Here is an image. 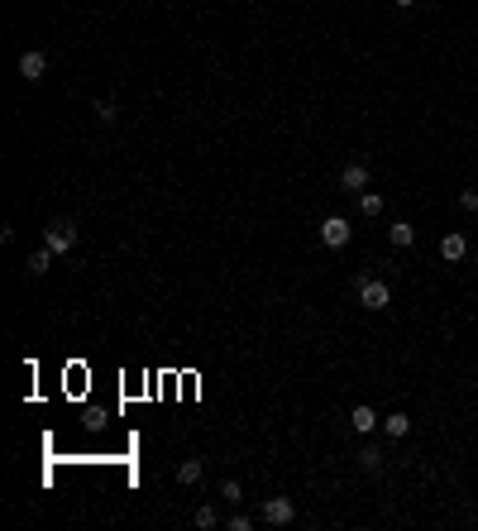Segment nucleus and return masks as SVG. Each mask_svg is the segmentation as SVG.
I'll return each mask as SVG.
<instances>
[{
  "mask_svg": "<svg viewBox=\"0 0 478 531\" xmlns=\"http://www.w3.org/2000/svg\"><path fill=\"white\" fill-rule=\"evenodd\" d=\"M382 206H387L382 192H359V211H364V216H382Z\"/></svg>",
  "mask_w": 478,
  "mask_h": 531,
  "instance_id": "obj_16",
  "label": "nucleus"
},
{
  "mask_svg": "<svg viewBox=\"0 0 478 531\" xmlns=\"http://www.w3.org/2000/svg\"><path fill=\"white\" fill-rule=\"evenodd\" d=\"M115 115H120V106H115V101H106V96L96 101V120H101V125H111Z\"/></svg>",
  "mask_w": 478,
  "mask_h": 531,
  "instance_id": "obj_17",
  "label": "nucleus"
},
{
  "mask_svg": "<svg viewBox=\"0 0 478 531\" xmlns=\"http://www.w3.org/2000/svg\"><path fill=\"white\" fill-rule=\"evenodd\" d=\"M459 206L464 211H478V192H474V187H464V192H459Z\"/></svg>",
  "mask_w": 478,
  "mask_h": 531,
  "instance_id": "obj_19",
  "label": "nucleus"
},
{
  "mask_svg": "<svg viewBox=\"0 0 478 531\" xmlns=\"http://www.w3.org/2000/svg\"><path fill=\"white\" fill-rule=\"evenodd\" d=\"M354 460H359V469H364V474H378V469H382V450H378V445H364Z\"/></svg>",
  "mask_w": 478,
  "mask_h": 531,
  "instance_id": "obj_13",
  "label": "nucleus"
},
{
  "mask_svg": "<svg viewBox=\"0 0 478 531\" xmlns=\"http://www.w3.org/2000/svg\"><path fill=\"white\" fill-rule=\"evenodd\" d=\"M225 531H254V517H249V512H235L230 522H225Z\"/></svg>",
  "mask_w": 478,
  "mask_h": 531,
  "instance_id": "obj_18",
  "label": "nucleus"
},
{
  "mask_svg": "<svg viewBox=\"0 0 478 531\" xmlns=\"http://www.w3.org/2000/svg\"><path fill=\"white\" fill-rule=\"evenodd\" d=\"M19 77L29 81V86H34V81H44L48 77V53L44 49H24V53H19Z\"/></svg>",
  "mask_w": 478,
  "mask_h": 531,
  "instance_id": "obj_5",
  "label": "nucleus"
},
{
  "mask_svg": "<svg viewBox=\"0 0 478 531\" xmlns=\"http://www.w3.org/2000/svg\"><path fill=\"white\" fill-rule=\"evenodd\" d=\"M191 522H196V527H201V531H215V527H220V507H210V502H201Z\"/></svg>",
  "mask_w": 478,
  "mask_h": 531,
  "instance_id": "obj_14",
  "label": "nucleus"
},
{
  "mask_svg": "<svg viewBox=\"0 0 478 531\" xmlns=\"http://www.w3.org/2000/svg\"><path fill=\"white\" fill-rule=\"evenodd\" d=\"M387 240L397 244V249H412V244H416V230H412V221H392V226H387Z\"/></svg>",
  "mask_w": 478,
  "mask_h": 531,
  "instance_id": "obj_9",
  "label": "nucleus"
},
{
  "mask_svg": "<svg viewBox=\"0 0 478 531\" xmlns=\"http://www.w3.org/2000/svg\"><path fill=\"white\" fill-rule=\"evenodd\" d=\"M354 292H359V302L368 306V311H387V306H392V288H387V283H382V278H354Z\"/></svg>",
  "mask_w": 478,
  "mask_h": 531,
  "instance_id": "obj_1",
  "label": "nucleus"
},
{
  "mask_svg": "<svg viewBox=\"0 0 478 531\" xmlns=\"http://www.w3.org/2000/svg\"><path fill=\"white\" fill-rule=\"evenodd\" d=\"M350 240H354V230H350L345 216H325V221H320V244H325V249H345Z\"/></svg>",
  "mask_w": 478,
  "mask_h": 531,
  "instance_id": "obj_3",
  "label": "nucleus"
},
{
  "mask_svg": "<svg viewBox=\"0 0 478 531\" xmlns=\"http://www.w3.org/2000/svg\"><path fill=\"white\" fill-rule=\"evenodd\" d=\"M44 244L53 254H72V249H77V226H72V221H53V226L44 230Z\"/></svg>",
  "mask_w": 478,
  "mask_h": 531,
  "instance_id": "obj_2",
  "label": "nucleus"
},
{
  "mask_svg": "<svg viewBox=\"0 0 478 531\" xmlns=\"http://www.w3.org/2000/svg\"><path fill=\"white\" fill-rule=\"evenodd\" d=\"M258 517H263L268 527H287V522H297V502L292 498H263Z\"/></svg>",
  "mask_w": 478,
  "mask_h": 531,
  "instance_id": "obj_4",
  "label": "nucleus"
},
{
  "mask_svg": "<svg viewBox=\"0 0 478 531\" xmlns=\"http://www.w3.org/2000/svg\"><path fill=\"white\" fill-rule=\"evenodd\" d=\"M201 474H206V465H201V460H182V465H177V483H201Z\"/></svg>",
  "mask_w": 478,
  "mask_h": 531,
  "instance_id": "obj_12",
  "label": "nucleus"
},
{
  "mask_svg": "<svg viewBox=\"0 0 478 531\" xmlns=\"http://www.w3.org/2000/svg\"><path fill=\"white\" fill-rule=\"evenodd\" d=\"M53 258H58V254H53L48 244H44V249H34V254H29V263H24V268H29V278H44L48 268H53Z\"/></svg>",
  "mask_w": 478,
  "mask_h": 531,
  "instance_id": "obj_10",
  "label": "nucleus"
},
{
  "mask_svg": "<svg viewBox=\"0 0 478 531\" xmlns=\"http://www.w3.org/2000/svg\"><path fill=\"white\" fill-rule=\"evenodd\" d=\"M340 187H345V192H368V168H364V163H345Z\"/></svg>",
  "mask_w": 478,
  "mask_h": 531,
  "instance_id": "obj_6",
  "label": "nucleus"
},
{
  "mask_svg": "<svg viewBox=\"0 0 478 531\" xmlns=\"http://www.w3.org/2000/svg\"><path fill=\"white\" fill-rule=\"evenodd\" d=\"M350 426H354L359 435H373V431L382 426V417L373 412V407H354V412H350Z\"/></svg>",
  "mask_w": 478,
  "mask_h": 531,
  "instance_id": "obj_7",
  "label": "nucleus"
},
{
  "mask_svg": "<svg viewBox=\"0 0 478 531\" xmlns=\"http://www.w3.org/2000/svg\"><path fill=\"white\" fill-rule=\"evenodd\" d=\"M382 431L392 435V440H402V435L412 431V417H407V412H387V417H382Z\"/></svg>",
  "mask_w": 478,
  "mask_h": 531,
  "instance_id": "obj_11",
  "label": "nucleus"
},
{
  "mask_svg": "<svg viewBox=\"0 0 478 531\" xmlns=\"http://www.w3.org/2000/svg\"><path fill=\"white\" fill-rule=\"evenodd\" d=\"M392 5H397V10H412V5H416V0H392Z\"/></svg>",
  "mask_w": 478,
  "mask_h": 531,
  "instance_id": "obj_20",
  "label": "nucleus"
},
{
  "mask_svg": "<svg viewBox=\"0 0 478 531\" xmlns=\"http://www.w3.org/2000/svg\"><path fill=\"white\" fill-rule=\"evenodd\" d=\"M464 254H469V240H464L459 230H449L445 240H440V258H445V263H459Z\"/></svg>",
  "mask_w": 478,
  "mask_h": 531,
  "instance_id": "obj_8",
  "label": "nucleus"
},
{
  "mask_svg": "<svg viewBox=\"0 0 478 531\" xmlns=\"http://www.w3.org/2000/svg\"><path fill=\"white\" fill-rule=\"evenodd\" d=\"M220 502L239 507V502H244V483H239V479H225V483H220Z\"/></svg>",
  "mask_w": 478,
  "mask_h": 531,
  "instance_id": "obj_15",
  "label": "nucleus"
}]
</instances>
